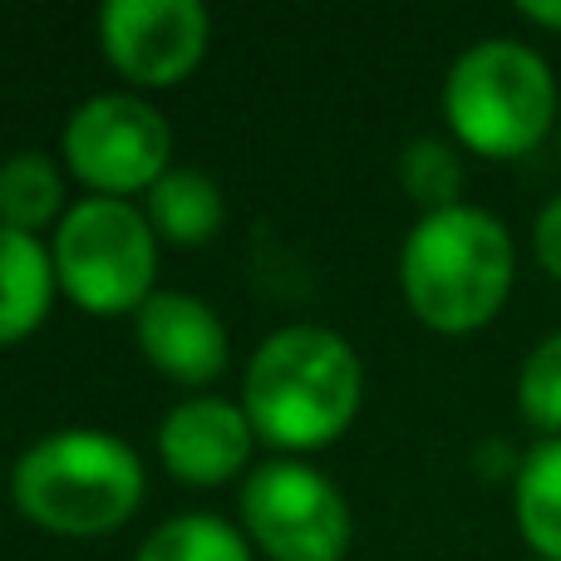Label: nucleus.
<instances>
[{
  "label": "nucleus",
  "mask_w": 561,
  "mask_h": 561,
  "mask_svg": "<svg viewBox=\"0 0 561 561\" xmlns=\"http://www.w3.org/2000/svg\"><path fill=\"white\" fill-rule=\"evenodd\" d=\"M557 148H561V128H557Z\"/></svg>",
  "instance_id": "20"
},
{
  "label": "nucleus",
  "mask_w": 561,
  "mask_h": 561,
  "mask_svg": "<svg viewBox=\"0 0 561 561\" xmlns=\"http://www.w3.org/2000/svg\"><path fill=\"white\" fill-rule=\"evenodd\" d=\"M444 114L463 148L483 158H523L552 134L557 79L523 39H478L448 69Z\"/></svg>",
  "instance_id": "4"
},
{
  "label": "nucleus",
  "mask_w": 561,
  "mask_h": 561,
  "mask_svg": "<svg viewBox=\"0 0 561 561\" xmlns=\"http://www.w3.org/2000/svg\"><path fill=\"white\" fill-rule=\"evenodd\" d=\"M138 561H252L247 537L237 527H227L213 513H183L168 517L144 547Z\"/></svg>",
  "instance_id": "15"
},
{
  "label": "nucleus",
  "mask_w": 561,
  "mask_h": 561,
  "mask_svg": "<svg viewBox=\"0 0 561 561\" xmlns=\"http://www.w3.org/2000/svg\"><path fill=\"white\" fill-rule=\"evenodd\" d=\"M252 438L256 428L247 409L227 404V399H183L158 424V454H163L173 478L213 488L242 473L247 458H252Z\"/></svg>",
  "instance_id": "9"
},
{
  "label": "nucleus",
  "mask_w": 561,
  "mask_h": 561,
  "mask_svg": "<svg viewBox=\"0 0 561 561\" xmlns=\"http://www.w3.org/2000/svg\"><path fill=\"white\" fill-rule=\"evenodd\" d=\"M55 256L30 232L0 222V345L25 340L55 296Z\"/></svg>",
  "instance_id": "11"
},
{
  "label": "nucleus",
  "mask_w": 561,
  "mask_h": 561,
  "mask_svg": "<svg viewBox=\"0 0 561 561\" xmlns=\"http://www.w3.org/2000/svg\"><path fill=\"white\" fill-rule=\"evenodd\" d=\"M207 30L213 20L197 0H108L99 10L104 55L144 89H168L193 75L207 49Z\"/></svg>",
  "instance_id": "8"
},
{
  "label": "nucleus",
  "mask_w": 561,
  "mask_h": 561,
  "mask_svg": "<svg viewBox=\"0 0 561 561\" xmlns=\"http://www.w3.org/2000/svg\"><path fill=\"white\" fill-rule=\"evenodd\" d=\"M533 252H537V262H542V272L561 280V193L542 207V213H537Z\"/></svg>",
  "instance_id": "18"
},
{
  "label": "nucleus",
  "mask_w": 561,
  "mask_h": 561,
  "mask_svg": "<svg viewBox=\"0 0 561 561\" xmlns=\"http://www.w3.org/2000/svg\"><path fill=\"white\" fill-rule=\"evenodd\" d=\"M517 252L507 227L473 203L424 213L404 237L399 280L424 325L444 335L483 330L513 290Z\"/></svg>",
  "instance_id": "2"
},
{
  "label": "nucleus",
  "mask_w": 561,
  "mask_h": 561,
  "mask_svg": "<svg viewBox=\"0 0 561 561\" xmlns=\"http://www.w3.org/2000/svg\"><path fill=\"white\" fill-rule=\"evenodd\" d=\"M168 118L138 94H94L69 114L65 158L99 197L144 193L168 173Z\"/></svg>",
  "instance_id": "6"
},
{
  "label": "nucleus",
  "mask_w": 561,
  "mask_h": 561,
  "mask_svg": "<svg viewBox=\"0 0 561 561\" xmlns=\"http://www.w3.org/2000/svg\"><path fill=\"white\" fill-rule=\"evenodd\" d=\"M148 213H138L128 197H84L59 217L55 232V276L69 296L94 316L138 310L153 296L158 242Z\"/></svg>",
  "instance_id": "5"
},
{
  "label": "nucleus",
  "mask_w": 561,
  "mask_h": 561,
  "mask_svg": "<svg viewBox=\"0 0 561 561\" xmlns=\"http://www.w3.org/2000/svg\"><path fill=\"white\" fill-rule=\"evenodd\" d=\"M10 493L20 513L49 533L99 537L138 513L144 463L124 438L104 428H59L15 458Z\"/></svg>",
  "instance_id": "3"
},
{
  "label": "nucleus",
  "mask_w": 561,
  "mask_h": 561,
  "mask_svg": "<svg viewBox=\"0 0 561 561\" xmlns=\"http://www.w3.org/2000/svg\"><path fill=\"white\" fill-rule=\"evenodd\" d=\"M134 330L144 355L153 359L163 375L183 379V385H207L222 375L227 365V325L207 300L187 296V290H153L144 306L134 310Z\"/></svg>",
  "instance_id": "10"
},
{
  "label": "nucleus",
  "mask_w": 561,
  "mask_h": 561,
  "mask_svg": "<svg viewBox=\"0 0 561 561\" xmlns=\"http://www.w3.org/2000/svg\"><path fill=\"white\" fill-rule=\"evenodd\" d=\"M365 369L345 335L325 325H286L256 345L247 365L242 409L276 448H320L350 428Z\"/></svg>",
  "instance_id": "1"
},
{
  "label": "nucleus",
  "mask_w": 561,
  "mask_h": 561,
  "mask_svg": "<svg viewBox=\"0 0 561 561\" xmlns=\"http://www.w3.org/2000/svg\"><path fill=\"white\" fill-rule=\"evenodd\" d=\"M513 507L527 547L542 561H561V438L527 448L513 478Z\"/></svg>",
  "instance_id": "13"
},
{
  "label": "nucleus",
  "mask_w": 561,
  "mask_h": 561,
  "mask_svg": "<svg viewBox=\"0 0 561 561\" xmlns=\"http://www.w3.org/2000/svg\"><path fill=\"white\" fill-rule=\"evenodd\" d=\"M399 183H404V193L414 197L424 213H444V207H458L463 163H458V153L444 138H414V144L399 153Z\"/></svg>",
  "instance_id": "16"
},
{
  "label": "nucleus",
  "mask_w": 561,
  "mask_h": 561,
  "mask_svg": "<svg viewBox=\"0 0 561 561\" xmlns=\"http://www.w3.org/2000/svg\"><path fill=\"white\" fill-rule=\"evenodd\" d=\"M517 15H527L533 25L561 30V0H517Z\"/></svg>",
  "instance_id": "19"
},
{
  "label": "nucleus",
  "mask_w": 561,
  "mask_h": 561,
  "mask_svg": "<svg viewBox=\"0 0 561 561\" xmlns=\"http://www.w3.org/2000/svg\"><path fill=\"white\" fill-rule=\"evenodd\" d=\"M247 533L272 561H340L350 547V503L306 463H262L242 488Z\"/></svg>",
  "instance_id": "7"
},
{
  "label": "nucleus",
  "mask_w": 561,
  "mask_h": 561,
  "mask_svg": "<svg viewBox=\"0 0 561 561\" xmlns=\"http://www.w3.org/2000/svg\"><path fill=\"white\" fill-rule=\"evenodd\" d=\"M65 203V178L45 153H10L0 163V222L15 232H35L49 217H59Z\"/></svg>",
  "instance_id": "14"
},
{
  "label": "nucleus",
  "mask_w": 561,
  "mask_h": 561,
  "mask_svg": "<svg viewBox=\"0 0 561 561\" xmlns=\"http://www.w3.org/2000/svg\"><path fill=\"white\" fill-rule=\"evenodd\" d=\"M222 187L197 168H168L148 187V222H153L158 237H168L178 247H203L222 227Z\"/></svg>",
  "instance_id": "12"
},
{
  "label": "nucleus",
  "mask_w": 561,
  "mask_h": 561,
  "mask_svg": "<svg viewBox=\"0 0 561 561\" xmlns=\"http://www.w3.org/2000/svg\"><path fill=\"white\" fill-rule=\"evenodd\" d=\"M517 409L533 428H542L547 438H561V330L547 335L533 355L523 359L517 375Z\"/></svg>",
  "instance_id": "17"
}]
</instances>
